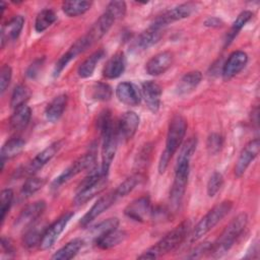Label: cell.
Listing matches in <instances>:
<instances>
[{"instance_id": "1", "label": "cell", "mask_w": 260, "mask_h": 260, "mask_svg": "<svg viewBox=\"0 0 260 260\" xmlns=\"http://www.w3.org/2000/svg\"><path fill=\"white\" fill-rule=\"evenodd\" d=\"M187 130V122L183 116L176 114L170 121L167 139H166V148L162 151L159 161H158V173L164 174L167 170L169 162L178 148L182 145L185 134Z\"/></svg>"}, {"instance_id": "2", "label": "cell", "mask_w": 260, "mask_h": 260, "mask_svg": "<svg viewBox=\"0 0 260 260\" xmlns=\"http://www.w3.org/2000/svg\"><path fill=\"white\" fill-rule=\"evenodd\" d=\"M247 223L248 215L245 212H242L233 218V220L224 228L217 240L212 243L209 255L212 258H220L226 254L245 231Z\"/></svg>"}, {"instance_id": "3", "label": "cell", "mask_w": 260, "mask_h": 260, "mask_svg": "<svg viewBox=\"0 0 260 260\" xmlns=\"http://www.w3.org/2000/svg\"><path fill=\"white\" fill-rule=\"evenodd\" d=\"M190 230V221L184 220L169 232L157 243L139 255L138 259H156L175 250L185 240Z\"/></svg>"}, {"instance_id": "4", "label": "cell", "mask_w": 260, "mask_h": 260, "mask_svg": "<svg viewBox=\"0 0 260 260\" xmlns=\"http://www.w3.org/2000/svg\"><path fill=\"white\" fill-rule=\"evenodd\" d=\"M233 202L225 200L214 207H212L194 226L190 238L191 242H196L203 238L209 231H211L232 209Z\"/></svg>"}, {"instance_id": "5", "label": "cell", "mask_w": 260, "mask_h": 260, "mask_svg": "<svg viewBox=\"0 0 260 260\" xmlns=\"http://www.w3.org/2000/svg\"><path fill=\"white\" fill-rule=\"evenodd\" d=\"M190 174V160L177 159L174 182L170 191V203L176 211L183 200Z\"/></svg>"}, {"instance_id": "6", "label": "cell", "mask_w": 260, "mask_h": 260, "mask_svg": "<svg viewBox=\"0 0 260 260\" xmlns=\"http://www.w3.org/2000/svg\"><path fill=\"white\" fill-rule=\"evenodd\" d=\"M95 161V153L89 151L82 156L78 157L74 162H72L67 169H65L52 183V188L57 189L66 182H68L73 177L80 174L82 171L88 169Z\"/></svg>"}, {"instance_id": "7", "label": "cell", "mask_w": 260, "mask_h": 260, "mask_svg": "<svg viewBox=\"0 0 260 260\" xmlns=\"http://www.w3.org/2000/svg\"><path fill=\"white\" fill-rule=\"evenodd\" d=\"M195 8H196V6L192 2L180 4L172 9L164 12L159 16H157L151 23V26H153L155 28L164 29L165 26H167L175 21L189 17L193 13Z\"/></svg>"}, {"instance_id": "8", "label": "cell", "mask_w": 260, "mask_h": 260, "mask_svg": "<svg viewBox=\"0 0 260 260\" xmlns=\"http://www.w3.org/2000/svg\"><path fill=\"white\" fill-rule=\"evenodd\" d=\"M72 216V212H66L63 215H61L58 219H56L52 224L46 228L40 243V248L42 250H48L56 243V241L67 226Z\"/></svg>"}, {"instance_id": "9", "label": "cell", "mask_w": 260, "mask_h": 260, "mask_svg": "<svg viewBox=\"0 0 260 260\" xmlns=\"http://www.w3.org/2000/svg\"><path fill=\"white\" fill-rule=\"evenodd\" d=\"M63 145V141H55L49 146H47L44 150H42L40 153H38L28 165H26L23 170L21 171L22 175L27 176H34L35 173H37L39 170H41L45 165H47L60 150V148Z\"/></svg>"}, {"instance_id": "10", "label": "cell", "mask_w": 260, "mask_h": 260, "mask_svg": "<svg viewBox=\"0 0 260 260\" xmlns=\"http://www.w3.org/2000/svg\"><path fill=\"white\" fill-rule=\"evenodd\" d=\"M45 209L46 202L44 200H39L27 205L15 219L14 229L27 230L29 226L36 223V221L43 214Z\"/></svg>"}, {"instance_id": "11", "label": "cell", "mask_w": 260, "mask_h": 260, "mask_svg": "<svg viewBox=\"0 0 260 260\" xmlns=\"http://www.w3.org/2000/svg\"><path fill=\"white\" fill-rule=\"evenodd\" d=\"M259 148H260V142L259 139H253L250 142H248L243 150L241 151L236 166H235V176L237 178L242 177L246 170L249 168L250 164L256 158V156L259 153Z\"/></svg>"}, {"instance_id": "12", "label": "cell", "mask_w": 260, "mask_h": 260, "mask_svg": "<svg viewBox=\"0 0 260 260\" xmlns=\"http://www.w3.org/2000/svg\"><path fill=\"white\" fill-rule=\"evenodd\" d=\"M151 202L148 196L136 198L129 203L124 210V213L128 218L139 222L144 221L149 215H151Z\"/></svg>"}, {"instance_id": "13", "label": "cell", "mask_w": 260, "mask_h": 260, "mask_svg": "<svg viewBox=\"0 0 260 260\" xmlns=\"http://www.w3.org/2000/svg\"><path fill=\"white\" fill-rule=\"evenodd\" d=\"M89 47L90 45L88 44L84 36L79 38L77 41H75L74 44H72V46L66 51V53H64L56 62L54 71H53V76L54 77L58 76L63 71V69L68 65L69 62H71L73 59H75L79 54L83 53Z\"/></svg>"}, {"instance_id": "14", "label": "cell", "mask_w": 260, "mask_h": 260, "mask_svg": "<svg viewBox=\"0 0 260 260\" xmlns=\"http://www.w3.org/2000/svg\"><path fill=\"white\" fill-rule=\"evenodd\" d=\"M115 21L116 18L107 10L99 17V19L93 23V25L90 27L87 34L84 35L90 47L95 42L100 41L110 30Z\"/></svg>"}, {"instance_id": "15", "label": "cell", "mask_w": 260, "mask_h": 260, "mask_svg": "<svg viewBox=\"0 0 260 260\" xmlns=\"http://www.w3.org/2000/svg\"><path fill=\"white\" fill-rule=\"evenodd\" d=\"M117 200H118V197L116 196L115 191H112V192L102 196L80 219V222H79L80 225L86 226L87 224H89L98 216H100L104 211H106L108 208H110Z\"/></svg>"}, {"instance_id": "16", "label": "cell", "mask_w": 260, "mask_h": 260, "mask_svg": "<svg viewBox=\"0 0 260 260\" xmlns=\"http://www.w3.org/2000/svg\"><path fill=\"white\" fill-rule=\"evenodd\" d=\"M248 63V55L244 51L233 52L224 62L221 70L223 79L229 80L240 73Z\"/></svg>"}, {"instance_id": "17", "label": "cell", "mask_w": 260, "mask_h": 260, "mask_svg": "<svg viewBox=\"0 0 260 260\" xmlns=\"http://www.w3.org/2000/svg\"><path fill=\"white\" fill-rule=\"evenodd\" d=\"M138 126L139 116L135 112L128 111L124 113L117 124L118 138H122L124 140L131 139L136 133Z\"/></svg>"}, {"instance_id": "18", "label": "cell", "mask_w": 260, "mask_h": 260, "mask_svg": "<svg viewBox=\"0 0 260 260\" xmlns=\"http://www.w3.org/2000/svg\"><path fill=\"white\" fill-rule=\"evenodd\" d=\"M161 92L160 85L155 81H144L141 85V95L144 99L147 108L154 114L159 110Z\"/></svg>"}, {"instance_id": "19", "label": "cell", "mask_w": 260, "mask_h": 260, "mask_svg": "<svg viewBox=\"0 0 260 260\" xmlns=\"http://www.w3.org/2000/svg\"><path fill=\"white\" fill-rule=\"evenodd\" d=\"M174 62V54L170 51H164L154 55L145 66L146 72L149 75L157 76L165 73Z\"/></svg>"}, {"instance_id": "20", "label": "cell", "mask_w": 260, "mask_h": 260, "mask_svg": "<svg viewBox=\"0 0 260 260\" xmlns=\"http://www.w3.org/2000/svg\"><path fill=\"white\" fill-rule=\"evenodd\" d=\"M116 96L126 106L135 107L139 105L141 95L136 85L129 81L121 82L116 87Z\"/></svg>"}, {"instance_id": "21", "label": "cell", "mask_w": 260, "mask_h": 260, "mask_svg": "<svg viewBox=\"0 0 260 260\" xmlns=\"http://www.w3.org/2000/svg\"><path fill=\"white\" fill-rule=\"evenodd\" d=\"M108 176H103L95 182L85 186L82 189L77 190L76 195L74 197V203L76 205H81L93 198L95 195L100 194L107 186Z\"/></svg>"}, {"instance_id": "22", "label": "cell", "mask_w": 260, "mask_h": 260, "mask_svg": "<svg viewBox=\"0 0 260 260\" xmlns=\"http://www.w3.org/2000/svg\"><path fill=\"white\" fill-rule=\"evenodd\" d=\"M24 18L21 15L13 16L9 21H7L1 29V47L3 48L8 42L16 40L23 27Z\"/></svg>"}, {"instance_id": "23", "label": "cell", "mask_w": 260, "mask_h": 260, "mask_svg": "<svg viewBox=\"0 0 260 260\" xmlns=\"http://www.w3.org/2000/svg\"><path fill=\"white\" fill-rule=\"evenodd\" d=\"M126 67V59L123 52H118L112 56L103 69V75L108 79L118 78L123 74Z\"/></svg>"}, {"instance_id": "24", "label": "cell", "mask_w": 260, "mask_h": 260, "mask_svg": "<svg viewBox=\"0 0 260 260\" xmlns=\"http://www.w3.org/2000/svg\"><path fill=\"white\" fill-rule=\"evenodd\" d=\"M202 80V73L200 71H190L186 73L178 82L176 90L181 96L191 93Z\"/></svg>"}, {"instance_id": "25", "label": "cell", "mask_w": 260, "mask_h": 260, "mask_svg": "<svg viewBox=\"0 0 260 260\" xmlns=\"http://www.w3.org/2000/svg\"><path fill=\"white\" fill-rule=\"evenodd\" d=\"M67 102H68V96L65 93L55 96L46 108L45 115L47 120L50 122L58 121L66 109Z\"/></svg>"}, {"instance_id": "26", "label": "cell", "mask_w": 260, "mask_h": 260, "mask_svg": "<svg viewBox=\"0 0 260 260\" xmlns=\"http://www.w3.org/2000/svg\"><path fill=\"white\" fill-rule=\"evenodd\" d=\"M31 117V110L28 106L22 105L16 109H14L13 114L9 120V126L11 130L19 131L24 129L30 120Z\"/></svg>"}, {"instance_id": "27", "label": "cell", "mask_w": 260, "mask_h": 260, "mask_svg": "<svg viewBox=\"0 0 260 260\" xmlns=\"http://www.w3.org/2000/svg\"><path fill=\"white\" fill-rule=\"evenodd\" d=\"M24 146H25V141L20 137H13L7 140L3 144L0 152L1 165H2L1 169H3L5 160L13 158L16 155H18L23 150Z\"/></svg>"}, {"instance_id": "28", "label": "cell", "mask_w": 260, "mask_h": 260, "mask_svg": "<svg viewBox=\"0 0 260 260\" xmlns=\"http://www.w3.org/2000/svg\"><path fill=\"white\" fill-rule=\"evenodd\" d=\"M127 237V234L124 231H119L118 229L100 237L94 241V244L96 247L103 250L111 249L120 243H122Z\"/></svg>"}, {"instance_id": "29", "label": "cell", "mask_w": 260, "mask_h": 260, "mask_svg": "<svg viewBox=\"0 0 260 260\" xmlns=\"http://www.w3.org/2000/svg\"><path fill=\"white\" fill-rule=\"evenodd\" d=\"M162 37V29L149 26L145 31H143L136 40V47L140 50H146L156 44Z\"/></svg>"}, {"instance_id": "30", "label": "cell", "mask_w": 260, "mask_h": 260, "mask_svg": "<svg viewBox=\"0 0 260 260\" xmlns=\"http://www.w3.org/2000/svg\"><path fill=\"white\" fill-rule=\"evenodd\" d=\"M83 246V240L76 238L69 241L65 246L60 248L57 252L54 253L52 259L54 260H69L75 257L79 250Z\"/></svg>"}, {"instance_id": "31", "label": "cell", "mask_w": 260, "mask_h": 260, "mask_svg": "<svg viewBox=\"0 0 260 260\" xmlns=\"http://www.w3.org/2000/svg\"><path fill=\"white\" fill-rule=\"evenodd\" d=\"M105 51L104 50H99L92 53L87 59H85L78 67L77 73L78 76L81 78H87L92 75L96 64L105 57Z\"/></svg>"}, {"instance_id": "32", "label": "cell", "mask_w": 260, "mask_h": 260, "mask_svg": "<svg viewBox=\"0 0 260 260\" xmlns=\"http://www.w3.org/2000/svg\"><path fill=\"white\" fill-rule=\"evenodd\" d=\"M91 4H92L91 1H85V0L64 1L62 3V10L67 16L75 17L88 11L91 7Z\"/></svg>"}, {"instance_id": "33", "label": "cell", "mask_w": 260, "mask_h": 260, "mask_svg": "<svg viewBox=\"0 0 260 260\" xmlns=\"http://www.w3.org/2000/svg\"><path fill=\"white\" fill-rule=\"evenodd\" d=\"M144 179V176L141 174V173H137V174H134L130 177H128L127 179H125L114 191H115V194L116 196L119 198L121 197H124L126 195H128L130 192L133 191V189L139 185Z\"/></svg>"}, {"instance_id": "34", "label": "cell", "mask_w": 260, "mask_h": 260, "mask_svg": "<svg viewBox=\"0 0 260 260\" xmlns=\"http://www.w3.org/2000/svg\"><path fill=\"white\" fill-rule=\"evenodd\" d=\"M118 225H119V219L117 217H111V218L105 219V220L99 222L98 224L93 225L89 230V234L94 242L100 237L118 229Z\"/></svg>"}, {"instance_id": "35", "label": "cell", "mask_w": 260, "mask_h": 260, "mask_svg": "<svg viewBox=\"0 0 260 260\" xmlns=\"http://www.w3.org/2000/svg\"><path fill=\"white\" fill-rule=\"evenodd\" d=\"M253 13L250 10H244L242 11L234 21L230 31L228 32L226 39H225V45H230V43L237 37L239 31L245 26V24L252 18Z\"/></svg>"}, {"instance_id": "36", "label": "cell", "mask_w": 260, "mask_h": 260, "mask_svg": "<svg viewBox=\"0 0 260 260\" xmlns=\"http://www.w3.org/2000/svg\"><path fill=\"white\" fill-rule=\"evenodd\" d=\"M57 20V15L52 9H44L38 13L35 21V29L43 32Z\"/></svg>"}, {"instance_id": "37", "label": "cell", "mask_w": 260, "mask_h": 260, "mask_svg": "<svg viewBox=\"0 0 260 260\" xmlns=\"http://www.w3.org/2000/svg\"><path fill=\"white\" fill-rule=\"evenodd\" d=\"M45 230L46 228H43L42 225L41 228L36 224L29 226L23 236V246L27 249H32L37 245H40Z\"/></svg>"}, {"instance_id": "38", "label": "cell", "mask_w": 260, "mask_h": 260, "mask_svg": "<svg viewBox=\"0 0 260 260\" xmlns=\"http://www.w3.org/2000/svg\"><path fill=\"white\" fill-rule=\"evenodd\" d=\"M30 89L24 85V84H19L17 85L11 94L10 99V106L12 109H16L22 105H25V103L28 101L30 98Z\"/></svg>"}, {"instance_id": "39", "label": "cell", "mask_w": 260, "mask_h": 260, "mask_svg": "<svg viewBox=\"0 0 260 260\" xmlns=\"http://www.w3.org/2000/svg\"><path fill=\"white\" fill-rule=\"evenodd\" d=\"M112 87L105 82H95L90 86V98L95 101L106 102L112 98Z\"/></svg>"}, {"instance_id": "40", "label": "cell", "mask_w": 260, "mask_h": 260, "mask_svg": "<svg viewBox=\"0 0 260 260\" xmlns=\"http://www.w3.org/2000/svg\"><path fill=\"white\" fill-rule=\"evenodd\" d=\"M46 184V180L44 178H39L35 176H30L26 181L24 182L22 188H21V194L24 197H29L39 190H41L44 185Z\"/></svg>"}, {"instance_id": "41", "label": "cell", "mask_w": 260, "mask_h": 260, "mask_svg": "<svg viewBox=\"0 0 260 260\" xmlns=\"http://www.w3.org/2000/svg\"><path fill=\"white\" fill-rule=\"evenodd\" d=\"M223 146V137L219 133H211L206 140V148L209 154H217Z\"/></svg>"}, {"instance_id": "42", "label": "cell", "mask_w": 260, "mask_h": 260, "mask_svg": "<svg viewBox=\"0 0 260 260\" xmlns=\"http://www.w3.org/2000/svg\"><path fill=\"white\" fill-rule=\"evenodd\" d=\"M223 185V177L220 173L214 172L207 183V194L209 197H214L221 189Z\"/></svg>"}, {"instance_id": "43", "label": "cell", "mask_w": 260, "mask_h": 260, "mask_svg": "<svg viewBox=\"0 0 260 260\" xmlns=\"http://www.w3.org/2000/svg\"><path fill=\"white\" fill-rule=\"evenodd\" d=\"M0 203H1V224L3 223L5 216L7 212L10 209V206L12 204L13 200V191L11 189H4L1 191V196H0Z\"/></svg>"}, {"instance_id": "44", "label": "cell", "mask_w": 260, "mask_h": 260, "mask_svg": "<svg viewBox=\"0 0 260 260\" xmlns=\"http://www.w3.org/2000/svg\"><path fill=\"white\" fill-rule=\"evenodd\" d=\"M196 145H197V139L196 137H190L187 141L184 142V144L182 145V148L179 152V156L178 159H187L190 160L193 153L195 152L196 149Z\"/></svg>"}, {"instance_id": "45", "label": "cell", "mask_w": 260, "mask_h": 260, "mask_svg": "<svg viewBox=\"0 0 260 260\" xmlns=\"http://www.w3.org/2000/svg\"><path fill=\"white\" fill-rule=\"evenodd\" d=\"M107 11H109L116 20L122 18L126 13V3L124 1H112L107 6Z\"/></svg>"}, {"instance_id": "46", "label": "cell", "mask_w": 260, "mask_h": 260, "mask_svg": "<svg viewBox=\"0 0 260 260\" xmlns=\"http://www.w3.org/2000/svg\"><path fill=\"white\" fill-rule=\"evenodd\" d=\"M211 245H212V243H209V242H204V243L197 245L192 251H190V253L186 256V258L196 259V258H200V257L204 256L207 253L209 254Z\"/></svg>"}, {"instance_id": "47", "label": "cell", "mask_w": 260, "mask_h": 260, "mask_svg": "<svg viewBox=\"0 0 260 260\" xmlns=\"http://www.w3.org/2000/svg\"><path fill=\"white\" fill-rule=\"evenodd\" d=\"M12 76V70L9 65H3L0 71V90L1 93H4V91L9 86L10 80Z\"/></svg>"}, {"instance_id": "48", "label": "cell", "mask_w": 260, "mask_h": 260, "mask_svg": "<svg viewBox=\"0 0 260 260\" xmlns=\"http://www.w3.org/2000/svg\"><path fill=\"white\" fill-rule=\"evenodd\" d=\"M44 60H45V58L37 59L29 65V67L27 68L26 73H25L28 78H35L39 74V72L44 64Z\"/></svg>"}, {"instance_id": "49", "label": "cell", "mask_w": 260, "mask_h": 260, "mask_svg": "<svg viewBox=\"0 0 260 260\" xmlns=\"http://www.w3.org/2000/svg\"><path fill=\"white\" fill-rule=\"evenodd\" d=\"M223 24V21L215 16L208 17L204 20V25L208 27H220Z\"/></svg>"}, {"instance_id": "50", "label": "cell", "mask_w": 260, "mask_h": 260, "mask_svg": "<svg viewBox=\"0 0 260 260\" xmlns=\"http://www.w3.org/2000/svg\"><path fill=\"white\" fill-rule=\"evenodd\" d=\"M1 246H2L3 250L5 252H7L8 254H13L14 253V248H13V246H12V244H11L9 239H6V238L2 237V239H1Z\"/></svg>"}]
</instances>
